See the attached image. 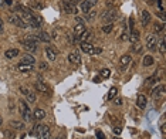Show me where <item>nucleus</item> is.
<instances>
[{"instance_id": "16", "label": "nucleus", "mask_w": 166, "mask_h": 139, "mask_svg": "<svg viewBox=\"0 0 166 139\" xmlns=\"http://www.w3.org/2000/svg\"><path fill=\"white\" fill-rule=\"evenodd\" d=\"M17 68L20 70L22 73H29V71H31V70H33V64H26V62L20 61V64L17 66Z\"/></svg>"}, {"instance_id": "50", "label": "nucleus", "mask_w": 166, "mask_h": 139, "mask_svg": "<svg viewBox=\"0 0 166 139\" xmlns=\"http://www.w3.org/2000/svg\"><path fill=\"white\" fill-rule=\"evenodd\" d=\"M114 139H122V138H119V136H118V135H117V136H115V138H114Z\"/></svg>"}, {"instance_id": "36", "label": "nucleus", "mask_w": 166, "mask_h": 139, "mask_svg": "<svg viewBox=\"0 0 166 139\" xmlns=\"http://www.w3.org/2000/svg\"><path fill=\"white\" fill-rule=\"evenodd\" d=\"M114 104H115V105H122V98H121V97H118V98H115V101H114Z\"/></svg>"}, {"instance_id": "20", "label": "nucleus", "mask_w": 166, "mask_h": 139, "mask_svg": "<svg viewBox=\"0 0 166 139\" xmlns=\"http://www.w3.org/2000/svg\"><path fill=\"white\" fill-rule=\"evenodd\" d=\"M18 53L20 51H18L17 48H10V50H7V51L4 53V55H6V58L10 60V58H16L18 55Z\"/></svg>"}, {"instance_id": "1", "label": "nucleus", "mask_w": 166, "mask_h": 139, "mask_svg": "<svg viewBox=\"0 0 166 139\" xmlns=\"http://www.w3.org/2000/svg\"><path fill=\"white\" fill-rule=\"evenodd\" d=\"M23 46L26 48L27 51L30 53H34L37 50V44H38V38H36L34 36H27L26 38H23L22 40Z\"/></svg>"}, {"instance_id": "48", "label": "nucleus", "mask_w": 166, "mask_h": 139, "mask_svg": "<svg viewBox=\"0 0 166 139\" xmlns=\"http://www.w3.org/2000/svg\"><path fill=\"white\" fill-rule=\"evenodd\" d=\"M153 2H158V0H149L148 3H153Z\"/></svg>"}, {"instance_id": "18", "label": "nucleus", "mask_w": 166, "mask_h": 139, "mask_svg": "<svg viewBox=\"0 0 166 139\" xmlns=\"http://www.w3.org/2000/svg\"><path fill=\"white\" fill-rule=\"evenodd\" d=\"M85 31V26L84 24H75L74 26V36L75 37H80L82 33Z\"/></svg>"}, {"instance_id": "33", "label": "nucleus", "mask_w": 166, "mask_h": 139, "mask_svg": "<svg viewBox=\"0 0 166 139\" xmlns=\"http://www.w3.org/2000/svg\"><path fill=\"white\" fill-rule=\"evenodd\" d=\"M95 135H97V139H105V135H104L102 131H97Z\"/></svg>"}, {"instance_id": "46", "label": "nucleus", "mask_w": 166, "mask_h": 139, "mask_svg": "<svg viewBox=\"0 0 166 139\" xmlns=\"http://www.w3.org/2000/svg\"><path fill=\"white\" fill-rule=\"evenodd\" d=\"M0 29H3V20L0 18Z\"/></svg>"}, {"instance_id": "27", "label": "nucleus", "mask_w": 166, "mask_h": 139, "mask_svg": "<svg viewBox=\"0 0 166 139\" xmlns=\"http://www.w3.org/2000/svg\"><path fill=\"white\" fill-rule=\"evenodd\" d=\"M117 92H118V89L115 87H112L109 89V92H108V99H114L115 97H117Z\"/></svg>"}, {"instance_id": "5", "label": "nucleus", "mask_w": 166, "mask_h": 139, "mask_svg": "<svg viewBox=\"0 0 166 139\" xmlns=\"http://www.w3.org/2000/svg\"><path fill=\"white\" fill-rule=\"evenodd\" d=\"M101 17H102L107 23H112V22H115V20L118 18V13H117V10H115V9H112V10L104 11L102 14H101Z\"/></svg>"}, {"instance_id": "49", "label": "nucleus", "mask_w": 166, "mask_h": 139, "mask_svg": "<svg viewBox=\"0 0 166 139\" xmlns=\"http://www.w3.org/2000/svg\"><path fill=\"white\" fill-rule=\"evenodd\" d=\"M2 124H3V119H2V117H0V126H2Z\"/></svg>"}, {"instance_id": "23", "label": "nucleus", "mask_w": 166, "mask_h": 139, "mask_svg": "<svg viewBox=\"0 0 166 139\" xmlns=\"http://www.w3.org/2000/svg\"><path fill=\"white\" fill-rule=\"evenodd\" d=\"M158 47H159V51H160V54L165 55L166 54V41H165V38H162V40L159 41Z\"/></svg>"}, {"instance_id": "2", "label": "nucleus", "mask_w": 166, "mask_h": 139, "mask_svg": "<svg viewBox=\"0 0 166 139\" xmlns=\"http://www.w3.org/2000/svg\"><path fill=\"white\" fill-rule=\"evenodd\" d=\"M9 23L14 24L16 27H22V29H26L27 27V23L24 22V20H23L18 14H16V13H13V14L9 16Z\"/></svg>"}, {"instance_id": "32", "label": "nucleus", "mask_w": 166, "mask_h": 139, "mask_svg": "<svg viewBox=\"0 0 166 139\" xmlns=\"http://www.w3.org/2000/svg\"><path fill=\"white\" fill-rule=\"evenodd\" d=\"M140 50H142V46L138 43H135V46H132V51L135 53H140Z\"/></svg>"}, {"instance_id": "42", "label": "nucleus", "mask_w": 166, "mask_h": 139, "mask_svg": "<svg viewBox=\"0 0 166 139\" xmlns=\"http://www.w3.org/2000/svg\"><path fill=\"white\" fill-rule=\"evenodd\" d=\"M107 6H108V7L114 6V0H107Z\"/></svg>"}, {"instance_id": "8", "label": "nucleus", "mask_w": 166, "mask_h": 139, "mask_svg": "<svg viewBox=\"0 0 166 139\" xmlns=\"http://www.w3.org/2000/svg\"><path fill=\"white\" fill-rule=\"evenodd\" d=\"M81 51H84L85 54H89V55H92V54H95V47L92 46L91 43H85V41H81Z\"/></svg>"}, {"instance_id": "41", "label": "nucleus", "mask_w": 166, "mask_h": 139, "mask_svg": "<svg viewBox=\"0 0 166 139\" xmlns=\"http://www.w3.org/2000/svg\"><path fill=\"white\" fill-rule=\"evenodd\" d=\"M36 18H37V22L40 23V26H43V23H44V22H43V18H41L40 16H36Z\"/></svg>"}, {"instance_id": "43", "label": "nucleus", "mask_w": 166, "mask_h": 139, "mask_svg": "<svg viewBox=\"0 0 166 139\" xmlns=\"http://www.w3.org/2000/svg\"><path fill=\"white\" fill-rule=\"evenodd\" d=\"M4 6H11V0H4Z\"/></svg>"}, {"instance_id": "21", "label": "nucleus", "mask_w": 166, "mask_h": 139, "mask_svg": "<svg viewBox=\"0 0 166 139\" xmlns=\"http://www.w3.org/2000/svg\"><path fill=\"white\" fill-rule=\"evenodd\" d=\"M163 92H165V87H163V85H158V87L153 88L152 95H153V97H159V95H162Z\"/></svg>"}, {"instance_id": "51", "label": "nucleus", "mask_w": 166, "mask_h": 139, "mask_svg": "<svg viewBox=\"0 0 166 139\" xmlns=\"http://www.w3.org/2000/svg\"><path fill=\"white\" fill-rule=\"evenodd\" d=\"M2 33H3V29H0V34H2Z\"/></svg>"}, {"instance_id": "3", "label": "nucleus", "mask_w": 166, "mask_h": 139, "mask_svg": "<svg viewBox=\"0 0 166 139\" xmlns=\"http://www.w3.org/2000/svg\"><path fill=\"white\" fill-rule=\"evenodd\" d=\"M20 115H23L24 121H31V119H33V115H31V112H30V109H29V105H27V102H24V101L20 102Z\"/></svg>"}, {"instance_id": "40", "label": "nucleus", "mask_w": 166, "mask_h": 139, "mask_svg": "<svg viewBox=\"0 0 166 139\" xmlns=\"http://www.w3.org/2000/svg\"><path fill=\"white\" fill-rule=\"evenodd\" d=\"M6 136H9V139H13L14 138V133H13V132H6Z\"/></svg>"}, {"instance_id": "31", "label": "nucleus", "mask_w": 166, "mask_h": 139, "mask_svg": "<svg viewBox=\"0 0 166 139\" xmlns=\"http://www.w3.org/2000/svg\"><path fill=\"white\" fill-rule=\"evenodd\" d=\"M101 75H102L104 78H108V77H109V75H111V71H109V70H108V68H104L102 71H101Z\"/></svg>"}, {"instance_id": "35", "label": "nucleus", "mask_w": 166, "mask_h": 139, "mask_svg": "<svg viewBox=\"0 0 166 139\" xmlns=\"http://www.w3.org/2000/svg\"><path fill=\"white\" fill-rule=\"evenodd\" d=\"M121 132H122V128H121V126H115V128H114V133H115V135H119Z\"/></svg>"}, {"instance_id": "37", "label": "nucleus", "mask_w": 166, "mask_h": 139, "mask_svg": "<svg viewBox=\"0 0 166 139\" xmlns=\"http://www.w3.org/2000/svg\"><path fill=\"white\" fill-rule=\"evenodd\" d=\"M31 6H33V7H36V9H41V7H43V4L37 3V2H33V3H31Z\"/></svg>"}, {"instance_id": "19", "label": "nucleus", "mask_w": 166, "mask_h": 139, "mask_svg": "<svg viewBox=\"0 0 166 139\" xmlns=\"http://www.w3.org/2000/svg\"><path fill=\"white\" fill-rule=\"evenodd\" d=\"M40 41H43V43H50L51 41V36L48 33H45V31H41V33H38V37H37Z\"/></svg>"}, {"instance_id": "15", "label": "nucleus", "mask_w": 166, "mask_h": 139, "mask_svg": "<svg viewBox=\"0 0 166 139\" xmlns=\"http://www.w3.org/2000/svg\"><path fill=\"white\" fill-rule=\"evenodd\" d=\"M128 38H129L131 43H138V40H139V31L135 30V29H132V30H131V33H129Z\"/></svg>"}, {"instance_id": "25", "label": "nucleus", "mask_w": 166, "mask_h": 139, "mask_svg": "<svg viewBox=\"0 0 166 139\" xmlns=\"http://www.w3.org/2000/svg\"><path fill=\"white\" fill-rule=\"evenodd\" d=\"M26 98H27V102L33 104L34 101H36V94H34V92H31V91H29L26 94Z\"/></svg>"}, {"instance_id": "17", "label": "nucleus", "mask_w": 166, "mask_h": 139, "mask_svg": "<svg viewBox=\"0 0 166 139\" xmlns=\"http://www.w3.org/2000/svg\"><path fill=\"white\" fill-rule=\"evenodd\" d=\"M44 117H45V111L41 109V108H37V109L34 111V113H33V118L34 119H37V121H41Z\"/></svg>"}, {"instance_id": "14", "label": "nucleus", "mask_w": 166, "mask_h": 139, "mask_svg": "<svg viewBox=\"0 0 166 139\" xmlns=\"http://www.w3.org/2000/svg\"><path fill=\"white\" fill-rule=\"evenodd\" d=\"M136 104H138V108L140 109H145L148 105V99L145 95H138V99H136Z\"/></svg>"}, {"instance_id": "28", "label": "nucleus", "mask_w": 166, "mask_h": 139, "mask_svg": "<svg viewBox=\"0 0 166 139\" xmlns=\"http://www.w3.org/2000/svg\"><path fill=\"white\" fill-rule=\"evenodd\" d=\"M11 125L14 129H24V124L20 121H11Z\"/></svg>"}, {"instance_id": "11", "label": "nucleus", "mask_w": 166, "mask_h": 139, "mask_svg": "<svg viewBox=\"0 0 166 139\" xmlns=\"http://www.w3.org/2000/svg\"><path fill=\"white\" fill-rule=\"evenodd\" d=\"M140 23H142V26H148L149 23H151V13L148 10H144L140 13Z\"/></svg>"}, {"instance_id": "34", "label": "nucleus", "mask_w": 166, "mask_h": 139, "mask_svg": "<svg viewBox=\"0 0 166 139\" xmlns=\"http://www.w3.org/2000/svg\"><path fill=\"white\" fill-rule=\"evenodd\" d=\"M40 70H43V71H45V70H48V66H47V62H40Z\"/></svg>"}, {"instance_id": "38", "label": "nucleus", "mask_w": 166, "mask_h": 139, "mask_svg": "<svg viewBox=\"0 0 166 139\" xmlns=\"http://www.w3.org/2000/svg\"><path fill=\"white\" fill-rule=\"evenodd\" d=\"M67 2H70V3H71V4H74V6H77V4H78V3H81L82 0H67Z\"/></svg>"}, {"instance_id": "10", "label": "nucleus", "mask_w": 166, "mask_h": 139, "mask_svg": "<svg viewBox=\"0 0 166 139\" xmlns=\"http://www.w3.org/2000/svg\"><path fill=\"white\" fill-rule=\"evenodd\" d=\"M36 89L37 91H40V92H44V94H47V95H50V88H48L41 80H38L36 82Z\"/></svg>"}, {"instance_id": "47", "label": "nucleus", "mask_w": 166, "mask_h": 139, "mask_svg": "<svg viewBox=\"0 0 166 139\" xmlns=\"http://www.w3.org/2000/svg\"><path fill=\"white\" fill-rule=\"evenodd\" d=\"M55 139H65V136H63V135H61V136H57V138H55Z\"/></svg>"}, {"instance_id": "39", "label": "nucleus", "mask_w": 166, "mask_h": 139, "mask_svg": "<svg viewBox=\"0 0 166 139\" xmlns=\"http://www.w3.org/2000/svg\"><path fill=\"white\" fill-rule=\"evenodd\" d=\"M20 91H22V94H23V95H26L27 92H29V89H27L26 87H22V88H20Z\"/></svg>"}, {"instance_id": "6", "label": "nucleus", "mask_w": 166, "mask_h": 139, "mask_svg": "<svg viewBox=\"0 0 166 139\" xmlns=\"http://www.w3.org/2000/svg\"><path fill=\"white\" fill-rule=\"evenodd\" d=\"M98 3V0H82L81 2V10L84 13H88L89 10H92L94 6H97Z\"/></svg>"}, {"instance_id": "30", "label": "nucleus", "mask_w": 166, "mask_h": 139, "mask_svg": "<svg viewBox=\"0 0 166 139\" xmlns=\"http://www.w3.org/2000/svg\"><path fill=\"white\" fill-rule=\"evenodd\" d=\"M85 14H87V18H88V20H92V18L95 17L97 16V11H94V10H89L88 13H85Z\"/></svg>"}, {"instance_id": "22", "label": "nucleus", "mask_w": 166, "mask_h": 139, "mask_svg": "<svg viewBox=\"0 0 166 139\" xmlns=\"http://www.w3.org/2000/svg\"><path fill=\"white\" fill-rule=\"evenodd\" d=\"M22 62H26V64H33V66H34V62H36V58H34L33 55L26 54V55H24V57H23Z\"/></svg>"}, {"instance_id": "12", "label": "nucleus", "mask_w": 166, "mask_h": 139, "mask_svg": "<svg viewBox=\"0 0 166 139\" xmlns=\"http://www.w3.org/2000/svg\"><path fill=\"white\" fill-rule=\"evenodd\" d=\"M131 60H132L131 54H125V55H122V57H121V60H119V66H121L122 71L126 68V66H128L129 62H131Z\"/></svg>"}, {"instance_id": "44", "label": "nucleus", "mask_w": 166, "mask_h": 139, "mask_svg": "<svg viewBox=\"0 0 166 139\" xmlns=\"http://www.w3.org/2000/svg\"><path fill=\"white\" fill-rule=\"evenodd\" d=\"M162 29H163V26H155V30H156V31H160Z\"/></svg>"}, {"instance_id": "29", "label": "nucleus", "mask_w": 166, "mask_h": 139, "mask_svg": "<svg viewBox=\"0 0 166 139\" xmlns=\"http://www.w3.org/2000/svg\"><path fill=\"white\" fill-rule=\"evenodd\" d=\"M156 3H158V7L160 10V13H165V3H163V0H158Z\"/></svg>"}, {"instance_id": "7", "label": "nucleus", "mask_w": 166, "mask_h": 139, "mask_svg": "<svg viewBox=\"0 0 166 139\" xmlns=\"http://www.w3.org/2000/svg\"><path fill=\"white\" fill-rule=\"evenodd\" d=\"M158 47V37L153 36V34H149L146 37V48L149 50H156Z\"/></svg>"}, {"instance_id": "9", "label": "nucleus", "mask_w": 166, "mask_h": 139, "mask_svg": "<svg viewBox=\"0 0 166 139\" xmlns=\"http://www.w3.org/2000/svg\"><path fill=\"white\" fill-rule=\"evenodd\" d=\"M68 61H70L71 64H75V66L81 64V55H80V53H77V51L70 53V54H68Z\"/></svg>"}, {"instance_id": "45", "label": "nucleus", "mask_w": 166, "mask_h": 139, "mask_svg": "<svg viewBox=\"0 0 166 139\" xmlns=\"http://www.w3.org/2000/svg\"><path fill=\"white\" fill-rule=\"evenodd\" d=\"M160 131H162V133L165 135V125H162V128H160Z\"/></svg>"}, {"instance_id": "24", "label": "nucleus", "mask_w": 166, "mask_h": 139, "mask_svg": "<svg viewBox=\"0 0 166 139\" xmlns=\"http://www.w3.org/2000/svg\"><path fill=\"white\" fill-rule=\"evenodd\" d=\"M142 64H144L145 67H149L153 64V58H152V55H145L144 61H142Z\"/></svg>"}, {"instance_id": "13", "label": "nucleus", "mask_w": 166, "mask_h": 139, "mask_svg": "<svg viewBox=\"0 0 166 139\" xmlns=\"http://www.w3.org/2000/svg\"><path fill=\"white\" fill-rule=\"evenodd\" d=\"M45 54H47V58L50 60V61H55V60H57V50H54L53 47L45 48Z\"/></svg>"}, {"instance_id": "4", "label": "nucleus", "mask_w": 166, "mask_h": 139, "mask_svg": "<svg viewBox=\"0 0 166 139\" xmlns=\"http://www.w3.org/2000/svg\"><path fill=\"white\" fill-rule=\"evenodd\" d=\"M61 9L65 11L67 14H77L78 13L77 6L71 4L70 2H67V0H63V2H61Z\"/></svg>"}, {"instance_id": "26", "label": "nucleus", "mask_w": 166, "mask_h": 139, "mask_svg": "<svg viewBox=\"0 0 166 139\" xmlns=\"http://www.w3.org/2000/svg\"><path fill=\"white\" fill-rule=\"evenodd\" d=\"M112 29H114V26H112V23H107V24H104L102 26V31L104 33H111L112 31Z\"/></svg>"}]
</instances>
